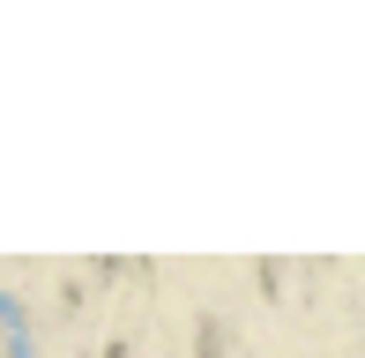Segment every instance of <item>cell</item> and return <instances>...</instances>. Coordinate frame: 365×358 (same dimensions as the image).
Listing matches in <instances>:
<instances>
[{
  "label": "cell",
  "mask_w": 365,
  "mask_h": 358,
  "mask_svg": "<svg viewBox=\"0 0 365 358\" xmlns=\"http://www.w3.org/2000/svg\"><path fill=\"white\" fill-rule=\"evenodd\" d=\"M0 336H8V358H30V314H23V299H8V291H0Z\"/></svg>",
  "instance_id": "1"
}]
</instances>
